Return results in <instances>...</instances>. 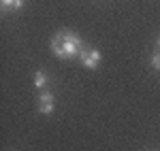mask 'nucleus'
I'll return each mask as SVG.
<instances>
[{
  "label": "nucleus",
  "mask_w": 160,
  "mask_h": 151,
  "mask_svg": "<svg viewBox=\"0 0 160 151\" xmlns=\"http://www.w3.org/2000/svg\"><path fill=\"white\" fill-rule=\"evenodd\" d=\"M86 43L77 36L75 32H68V30H60L56 36L51 38V51L53 55H58L60 60H73V58H79L81 51H86Z\"/></svg>",
  "instance_id": "nucleus-1"
},
{
  "label": "nucleus",
  "mask_w": 160,
  "mask_h": 151,
  "mask_svg": "<svg viewBox=\"0 0 160 151\" xmlns=\"http://www.w3.org/2000/svg\"><path fill=\"white\" fill-rule=\"evenodd\" d=\"M38 113H43V115H49V113H53V106H56V98H53V94L51 92H43L41 96H38Z\"/></svg>",
  "instance_id": "nucleus-2"
},
{
  "label": "nucleus",
  "mask_w": 160,
  "mask_h": 151,
  "mask_svg": "<svg viewBox=\"0 0 160 151\" xmlns=\"http://www.w3.org/2000/svg\"><path fill=\"white\" fill-rule=\"evenodd\" d=\"M79 60H81V64L86 68H96L100 64V51L98 49H86V51H81Z\"/></svg>",
  "instance_id": "nucleus-3"
},
{
  "label": "nucleus",
  "mask_w": 160,
  "mask_h": 151,
  "mask_svg": "<svg viewBox=\"0 0 160 151\" xmlns=\"http://www.w3.org/2000/svg\"><path fill=\"white\" fill-rule=\"evenodd\" d=\"M34 85H37L38 89H43L47 85V75H45L43 70H37V73H34Z\"/></svg>",
  "instance_id": "nucleus-4"
},
{
  "label": "nucleus",
  "mask_w": 160,
  "mask_h": 151,
  "mask_svg": "<svg viewBox=\"0 0 160 151\" xmlns=\"http://www.w3.org/2000/svg\"><path fill=\"white\" fill-rule=\"evenodd\" d=\"M152 68H156V70H160V51L158 53H154V55H152Z\"/></svg>",
  "instance_id": "nucleus-5"
},
{
  "label": "nucleus",
  "mask_w": 160,
  "mask_h": 151,
  "mask_svg": "<svg viewBox=\"0 0 160 151\" xmlns=\"http://www.w3.org/2000/svg\"><path fill=\"white\" fill-rule=\"evenodd\" d=\"M0 2H2V9L9 11V9H13V2H15V0H0Z\"/></svg>",
  "instance_id": "nucleus-6"
},
{
  "label": "nucleus",
  "mask_w": 160,
  "mask_h": 151,
  "mask_svg": "<svg viewBox=\"0 0 160 151\" xmlns=\"http://www.w3.org/2000/svg\"><path fill=\"white\" fill-rule=\"evenodd\" d=\"M13 9H15V11L24 9V0H15V2H13Z\"/></svg>",
  "instance_id": "nucleus-7"
},
{
  "label": "nucleus",
  "mask_w": 160,
  "mask_h": 151,
  "mask_svg": "<svg viewBox=\"0 0 160 151\" xmlns=\"http://www.w3.org/2000/svg\"><path fill=\"white\" fill-rule=\"evenodd\" d=\"M158 47H160V36H158Z\"/></svg>",
  "instance_id": "nucleus-8"
}]
</instances>
